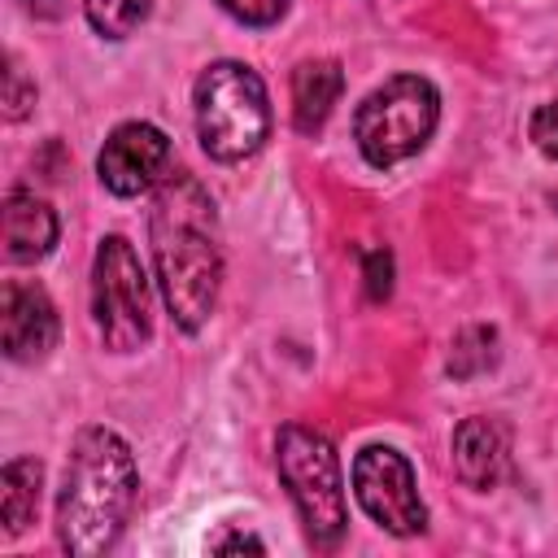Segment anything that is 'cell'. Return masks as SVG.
Wrapping results in <instances>:
<instances>
[{
    "label": "cell",
    "mask_w": 558,
    "mask_h": 558,
    "mask_svg": "<svg viewBox=\"0 0 558 558\" xmlns=\"http://www.w3.org/2000/svg\"><path fill=\"white\" fill-rule=\"evenodd\" d=\"M235 22H244V26H270V22H279L283 17V9H288V0H218Z\"/></svg>",
    "instance_id": "16"
},
{
    "label": "cell",
    "mask_w": 558,
    "mask_h": 558,
    "mask_svg": "<svg viewBox=\"0 0 558 558\" xmlns=\"http://www.w3.org/2000/svg\"><path fill=\"white\" fill-rule=\"evenodd\" d=\"M453 471L466 488L488 493L506 471V432L493 418H466L453 432Z\"/></svg>",
    "instance_id": "11"
},
{
    "label": "cell",
    "mask_w": 558,
    "mask_h": 558,
    "mask_svg": "<svg viewBox=\"0 0 558 558\" xmlns=\"http://www.w3.org/2000/svg\"><path fill=\"white\" fill-rule=\"evenodd\" d=\"M135 501V458L126 440L109 427H83L65 458L57 497V536L74 558L105 554Z\"/></svg>",
    "instance_id": "2"
},
{
    "label": "cell",
    "mask_w": 558,
    "mask_h": 558,
    "mask_svg": "<svg viewBox=\"0 0 558 558\" xmlns=\"http://www.w3.org/2000/svg\"><path fill=\"white\" fill-rule=\"evenodd\" d=\"M196 135L214 161H244L270 135L262 78L240 61H214L196 78Z\"/></svg>",
    "instance_id": "3"
},
{
    "label": "cell",
    "mask_w": 558,
    "mask_h": 558,
    "mask_svg": "<svg viewBox=\"0 0 558 558\" xmlns=\"http://www.w3.org/2000/svg\"><path fill=\"white\" fill-rule=\"evenodd\" d=\"M440 122V96L418 74H397L375 87L353 113V140L375 170L414 157Z\"/></svg>",
    "instance_id": "5"
},
{
    "label": "cell",
    "mask_w": 558,
    "mask_h": 558,
    "mask_svg": "<svg viewBox=\"0 0 558 558\" xmlns=\"http://www.w3.org/2000/svg\"><path fill=\"white\" fill-rule=\"evenodd\" d=\"M26 105H35V87L26 83V74L17 70V61H9V70H4V118L17 122L26 113Z\"/></svg>",
    "instance_id": "18"
},
{
    "label": "cell",
    "mask_w": 558,
    "mask_h": 558,
    "mask_svg": "<svg viewBox=\"0 0 558 558\" xmlns=\"http://www.w3.org/2000/svg\"><path fill=\"white\" fill-rule=\"evenodd\" d=\"M275 462H279V480L288 484V493L296 501L305 536L318 549H331L349 527L340 458H336L331 440L323 432H314V427L288 423L279 432V440H275Z\"/></svg>",
    "instance_id": "4"
},
{
    "label": "cell",
    "mask_w": 558,
    "mask_h": 558,
    "mask_svg": "<svg viewBox=\"0 0 558 558\" xmlns=\"http://www.w3.org/2000/svg\"><path fill=\"white\" fill-rule=\"evenodd\" d=\"M170 166V140L166 131H157L153 122H122L109 131L100 157H96V174L113 196H140L148 192Z\"/></svg>",
    "instance_id": "8"
},
{
    "label": "cell",
    "mask_w": 558,
    "mask_h": 558,
    "mask_svg": "<svg viewBox=\"0 0 558 558\" xmlns=\"http://www.w3.org/2000/svg\"><path fill=\"white\" fill-rule=\"evenodd\" d=\"M39 484H44V466L35 458L4 462V471H0V514H4L9 536L31 527L35 510H39Z\"/></svg>",
    "instance_id": "13"
},
{
    "label": "cell",
    "mask_w": 558,
    "mask_h": 558,
    "mask_svg": "<svg viewBox=\"0 0 558 558\" xmlns=\"http://www.w3.org/2000/svg\"><path fill=\"white\" fill-rule=\"evenodd\" d=\"M493 331L488 327H466L458 340H453V353H449V371L458 375V379H466V375H475V371H484V366H493Z\"/></svg>",
    "instance_id": "15"
},
{
    "label": "cell",
    "mask_w": 558,
    "mask_h": 558,
    "mask_svg": "<svg viewBox=\"0 0 558 558\" xmlns=\"http://www.w3.org/2000/svg\"><path fill=\"white\" fill-rule=\"evenodd\" d=\"M148 240L170 318L183 331H201L222 288V248L214 231L209 192L187 174L166 183L148 214Z\"/></svg>",
    "instance_id": "1"
},
{
    "label": "cell",
    "mask_w": 558,
    "mask_h": 558,
    "mask_svg": "<svg viewBox=\"0 0 558 558\" xmlns=\"http://www.w3.org/2000/svg\"><path fill=\"white\" fill-rule=\"evenodd\" d=\"M22 9L35 13V17H57L65 9V0H22Z\"/></svg>",
    "instance_id": "21"
},
{
    "label": "cell",
    "mask_w": 558,
    "mask_h": 558,
    "mask_svg": "<svg viewBox=\"0 0 558 558\" xmlns=\"http://www.w3.org/2000/svg\"><path fill=\"white\" fill-rule=\"evenodd\" d=\"M52 244H57V214L48 209V201L13 187L4 196V257L26 266V262L48 257Z\"/></svg>",
    "instance_id": "10"
},
{
    "label": "cell",
    "mask_w": 558,
    "mask_h": 558,
    "mask_svg": "<svg viewBox=\"0 0 558 558\" xmlns=\"http://www.w3.org/2000/svg\"><path fill=\"white\" fill-rule=\"evenodd\" d=\"M340 92H344V74H340L336 61H301L296 74H292V122H296V131L314 135L331 118Z\"/></svg>",
    "instance_id": "12"
},
{
    "label": "cell",
    "mask_w": 558,
    "mask_h": 558,
    "mask_svg": "<svg viewBox=\"0 0 558 558\" xmlns=\"http://www.w3.org/2000/svg\"><path fill=\"white\" fill-rule=\"evenodd\" d=\"M153 0H83V13L92 22L96 35L105 39H126L144 17H148Z\"/></svg>",
    "instance_id": "14"
},
{
    "label": "cell",
    "mask_w": 558,
    "mask_h": 558,
    "mask_svg": "<svg viewBox=\"0 0 558 558\" xmlns=\"http://www.w3.org/2000/svg\"><path fill=\"white\" fill-rule=\"evenodd\" d=\"M353 493L362 510L397 536H414L427 527V506L414 488V471L388 445H366L353 458Z\"/></svg>",
    "instance_id": "7"
},
{
    "label": "cell",
    "mask_w": 558,
    "mask_h": 558,
    "mask_svg": "<svg viewBox=\"0 0 558 558\" xmlns=\"http://www.w3.org/2000/svg\"><path fill=\"white\" fill-rule=\"evenodd\" d=\"M527 131H532V144H536L545 157H554V161H558V96H554V100H545V105L532 113Z\"/></svg>",
    "instance_id": "17"
},
{
    "label": "cell",
    "mask_w": 558,
    "mask_h": 558,
    "mask_svg": "<svg viewBox=\"0 0 558 558\" xmlns=\"http://www.w3.org/2000/svg\"><path fill=\"white\" fill-rule=\"evenodd\" d=\"M92 318L113 353H135L153 336L148 275L122 235H105L92 257Z\"/></svg>",
    "instance_id": "6"
},
{
    "label": "cell",
    "mask_w": 558,
    "mask_h": 558,
    "mask_svg": "<svg viewBox=\"0 0 558 558\" xmlns=\"http://www.w3.org/2000/svg\"><path fill=\"white\" fill-rule=\"evenodd\" d=\"M209 549H214V554H235V549H253V554H262L266 545H262L253 532H231V536H214Z\"/></svg>",
    "instance_id": "20"
},
{
    "label": "cell",
    "mask_w": 558,
    "mask_h": 558,
    "mask_svg": "<svg viewBox=\"0 0 558 558\" xmlns=\"http://www.w3.org/2000/svg\"><path fill=\"white\" fill-rule=\"evenodd\" d=\"M362 262H366V292H371V301H384L392 292V257L384 248H366Z\"/></svg>",
    "instance_id": "19"
},
{
    "label": "cell",
    "mask_w": 558,
    "mask_h": 558,
    "mask_svg": "<svg viewBox=\"0 0 558 558\" xmlns=\"http://www.w3.org/2000/svg\"><path fill=\"white\" fill-rule=\"evenodd\" d=\"M0 340L13 362H44L57 344V310L39 283L9 279L0 288Z\"/></svg>",
    "instance_id": "9"
}]
</instances>
